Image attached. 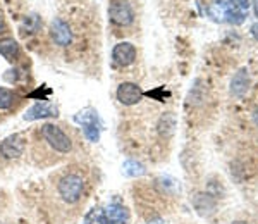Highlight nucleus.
<instances>
[{
	"label": "nucleus",
	"mask_w": 258,
	"mask_h": 224,
	"mask_svg": "<svg viewBox=\"0 0 258 224\" xmlns=\"http://www.w3.org/2000/svg\"><path fill=\"white\" fill-rule=\"evenodd\" d=\"M83 188H85V181L78 174H68L59 181V193L62 200L68 204H76L83 195Z\"/></svg>",
	"instance_id": "nucleus-1"
},
{
	"label": "nucleus",
	"mask_w": 258,
	"mask_h": 224,
	"mask_svg": "<svg viewBox=\"0 0 258 224\" xmlns=\"http://www.w3.org/2000/svg\"><path fill=\"white\" fill-rule=\"evenodd\" d=\"M41 135H43V138L47 140V143L50 147L55 148V150L60 153H68L71 150V147H73L69 136L66 135L59 126H55V124H45V126L41 128Z\"/></svg>",
	"instance_id": "nucleus-2"
},
{
	"label": "nucleus",
	"mask_w": 258,
	"mask_h": 224,
	"mask_svg": "<svg viewBox=\"0 0 258 224\" xmlns=\"http://www.w3.org/2000/svg\"><path fill=\"white\" fill-rule=\"evenodd\" d=\"M109 19L117 26H129L135 21V11L127 0H112L109 6Z\"/></svg>",
	"instance_id": "nucleus-3"
},
{
	"label": "nucleus",
	"mask_w": 258,
	"mask_h": 224,
	"mask_svg": "<svg viewBox=\"0 0 258 224\" xmlns=\"http://www.w3.org/2000/svg\"><path fill=\"white\" fill-rule=\"evenodd\" d=\"M112 61L119 68H127L136 61V48L129 41H120L112 50Z\"/></svg>",
	"instance_id": "nucleus-4"
},
{
	"label": "nucleus",
	"mask_w": 258,
	"mask_h": 224,
	"mask_svg": "<svg viewBox=\"0 0 258 224\" xmlns=\"http://www.w3.org/2000/svg\"><path fill=\"white\" fill-rule=\"evenodd\" d=\"M50 36H52L53 43L60 45V47H66L73 41V31H71L69 24L60 18L53 19L50 24Z\"/></svg>",
	"instance_id": "nucleus-5"
},
{
	"label": "nucleus",
	"mask_w": 258,
	"mask_h": 224,
	"mask_svg": "<svg viewBox=\"0 0 258 224\" xmlns=\"http://www.w3.org/2000/svg\"><path fill=\"white\" fill-rule=\"evenodd\" d=\"M141 97H143V93H141L140 86L136 85V83H131V81H124L119 85L117 88V98L120 103H124V105H136Z\"/></svg>",
	"instance_id": "nucleus-6"
},
{
	"label": "nucleus",
	"mask_w": 258,
	"mask_h": 224,
	"mask_svg": "<svg viewBox=\"0 0 258 224\" xmlns=\"http://www.w3.org/2000/svg\"><path fill=\"white\" fill-rule=\"evenodd\" d=\"M24 147H26V143H24L23 136L12 135V136H7V138L0 143V153H2L4 157H7V159H16V157H19L21 153L24 152Z\"/></svg>",
	"instance_id": "nucleus-7"
},
{
	"label": "nucleus",
	"mask_w": 258,
	"mask_h": 224,
	"mask_svg": "<svg viewBox=\"0 0 258 224\" xmlns=\"http://www.w3.org/2000/svg\"><path fill=\"white\" fill-rule=\"evenodd\" d=\"M57 109L53 105H50L48 102H38L33 107L26 110L24 119L26 121H36V119H45V118H57Z\"/></svg>",
	"instance_id": "nucleus-8"
},
{
	"label": "nucleus",
	"mask_w": 258,
	"mask_h": 224,
	"mask_svg": "<svg viewBox=\"0 0 258 224\" xmlns=\"http://www.w3.org/2000/svg\"><path fill=\"white\" fill-rule=\"evenodd\" d=\"M248 85H249L248 71L246 69H239L231 80V95H234L236 98H243L248 92Z\"/></svg>",
	"instance_id": "nucleus-9"
},
{
	"label": "nucleus",
	"mask_w": 258,
	"mask_h": 224,
	"mask_svg": "<svg viewBox=\"0 0 258 224\" xmlns=\"http://www.w3.org/2000/svg\"><path fill=\"white\" fill-rule=\"evenodd\" d=\"M176 124H177L176 116H174L172 112H165L159 121L160 136H164V138H170V136L174 135V131H176Z\"/></svg>",
	"instance_id": "nucleus-10"
},
{
	"label": "nucleus",
	"mask_w": 258,
	"mask_h": 224,
	"mask_svg": "<svg viewBox=\"0 0 258 224\" xmlns=\"http://www.w3.org/2000/svg\"><path fill=\"white\" fill-rule=\"evenodd\" d=\"M195 207L202 215H210L215 212V200L207 193H198L195 198Z\"/></svg>",
	"instance_id": "nucleus-11"
},
{
	"label": "nucleus",
	"mask_w": 258,
	"mask_h": 224,
	"mask_svg": "<svg viewBox=\"0 0 258 224\" xmlns=\"http://www.w3.org/2000/svg\"><path fill=\"white\" fill-rule=\"evenodd\" d=\"M0 53L7 61H14L19 55V45L14 38H4L0 40Z\"/></svg>",
	"instance_id": "nucleus-12"
},
{
	"label": "nucleus",
	"mask_w": 258,
	"mask_h": 224,
	"mask_svg": "<svg viewBox=\"0 0 258 224\" xmlns=\"http://www.w3.org/2000/svg\"><path fill=\"white\" fill-rule=\"evenodd\" d=\"M105 214H107V217L112 219V221L120 222V224H127V221H129V212H127L126 207H122V205H109L105 209Z\"/></svg>",
	"instance_id": "nucleus-13"
},
{
	"label": "nucleus",
	"mask_w": 258,
	"mask_h": 224,
	"mask_svg": "<svg viewBox=\"0 0 258 224\" xmlns=\"http://www.w3.org/2000/svg\"><path fill=\"white\" fill-rule=\"evenodd\" d=\"M122 173L129 178H138L145 174V167H143V164L136 162V160H126V162L122 164Z\"/></svg>",
	"instance_id": "nucleus-14"
},
{
	"label": "nucleus",
	"mask_w": 258,
	"mask_h": 224,
	"mask_svg": "<svg viewBox=\"0 0 258 224\" xmlns=\"http://www.w3.org/2000/svg\"><path fill=\"white\" fill-rule=\"evenodd\" d=\"M74 121L80 123L81 126H86V124H97L98 123V114L91 109H86V110H81L74 116Z\"/></svg>",
	"instance_id": "nucleus-15"
},
{
	"label": "nucleus",
	"mask_w": 258,
	"mask_h": 224,
	"mask_svg": "<svg viewBox=\"0 0 258 224\" xmlns=\"http://www.w3.org/2000/svg\"><path fill=\"white\" fill-rule=\"evenodd\" d=\"M12 103H14V93L9 88L0 86V109H9V107H12Z\"/></svg>",
	"instance_id": "nucleus-16"
},
{
	"label": "nucleus",
	"mask_w": 258,
	"mask_h": 224,
	"mask_svg": "<svg viewBox=\"0 0 258 224\" xmlns=\"http://www.w3.org/2000/svg\"><path fill=\"white\" fill-rule=\"evenodd\" d=\"M24 28H30V33H35L36 30L40 28V18L36 14H31V16H28L26 19L23 21V30Z\"/></svg>",
	"instance_id": "nucleus-17"
},
{
	"label": "nucleus",
	"mask_w": 258,
	"mask_h": 224,
	"mask_svg": "<svg viewBox=\"0 0 258 224\" xmlns=\"http://www.w3.org/2000/svg\"><path fill=\"white\" fill-rule=\"evenodd\" d=\"M83 131H85L86 138H88L90 142H97L100 138V131H98L97 124H86V126H83Z\"/></svg>",
	"instance_id": "nucleus-18"
},
{
	"label": "nucleus",
	"mask_w": 258,
	"mask_h": 224,
	"mask_svg": "<svg viewBox=\"0 0 258 224\" xmlns=\"http://www.w3.org/2000/svg\"><path fill=\"white\" fill-rule=\"evenodd\" d=\"M226 19L229 21V23L232 24H241L244 21V14L243 12H238V11H232V9H226Z\"/></svg>",
	"instance_id": "nucleus-19"
},
{
	"label": "nucleus",
	"mask_w": 258,
	"mask_h": 224,
	"mask_svg": "<svg viewBox=\"0 0 258 224\" xmlns=\"http://www.w3.org/2000/svg\"><path fill=\"white\" fill-rule=\"evenodd\" d=\"M98 222L100 224H117L115 221H112L110 217H107V215H102V217H98Z\"/></svg>",
	"instance_id": "nucleus-20"
},
{
	"label": "nucleus",
	"mask_w": 258,
	"mask_h": 224,
	"mask_svg": "<svg viewBox=\"0 0 258 224\" xmlns=\"http://www.w3.org/2000/svg\"><path fill=\"white\" fill-rule=\"evenodd\" d=\"M238 6L241 9H248L249 7V0H238Z\"/></svg>",
	"instance_id": "nucleus-21"
},
{
	"label": "nucleus",
	"mask_w": 258,
	"mask_h": 224,
	"mask_svg": "<svg viewBox=\"0 0 258 224\" xmlns=\"http://www.w3.org/2000/svg\"><path fill=\"white\" fill-rule=\"evenodd\" d=\"M4 31H7V24H6V21H4L2 14H0V33H4Z\"/></svg>",
	"instance_id": "nucleus-22"
},
{
	"label": "nucleus",
	"mask_w": 258,
	"mask_h": 224,
	"mask_svg": "<svg viewBox=\"0 0 258 224\" xmlns=\"http://www.w3.org/2000/svg\"><path fill=\"white\" fill-rule=\"evenodd\" d=\"M251 35L255 36V40H258V23L251 26Z\"/></svg>",
	"instance_id": "nucleus-23"
},
{
	"label": "nucleus",
	"mask_w": 258,
	"mask_h": 224,
	"mask_svg": "<svg viewBox=\"0 0 258 224\" xmlns=\"http://www.w3.org/2000/svg\"><path fill=\"white\" fill-rule=\"evenodd\" d=\"M255 123H256V124H258V110H256V112H255Z\"/></svg>",
	"instance_id": "nucleus-24"
},
{
	"label": "nucleus",
	"mask_w": 258,
	"mask_h": 224,
	"mask_svg": "<svg viewBox=\"0 0 258 224\" xmlns=\"http://www.w3.org/2000/svg\"><path fill=\"white\" fill-rule=\"evenodd\" d=\"M232 224H248V222H243V221H236V222H232Z\"/></svg>",
	"instance_id": "nucleus-25"
}]
</instances>
